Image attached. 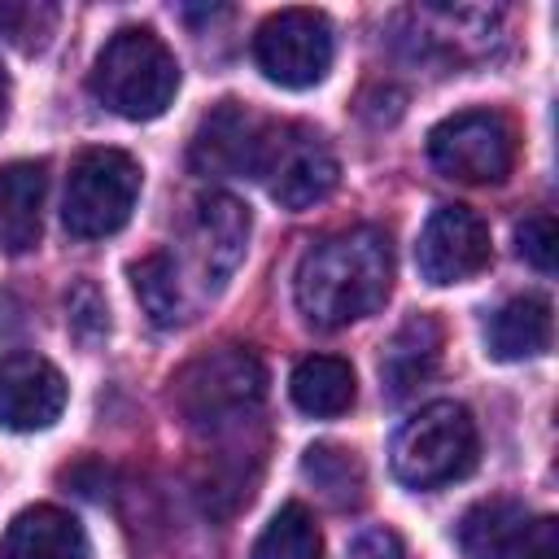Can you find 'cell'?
Returning a JSON list of instances; mask_svg holds the SVG:
<instances>
[{
	"mask_svg": "<svg viewBox=\"0 0 559 559\" xmlns=\"http://www.w3.org/2000/svg\"><path fill=\"white\" fill-rule=\"evenodd\" d=\"M502 559H559V524L550 515L524 520L520 533L507 542Z\"/></svg>",
	"mask_w": 559,
	"mask_h": 559,
	"instance_id": "cell-25",
	"label": "cell"
},
{
	"mask_svg": "<svg viewBox=\"0 0 559 559\" xmlns=\"http://www.w3.org/2000/svg\"><path fill=\"white\" fill-rule=\"evenodd\" d=\"M87 83H92V96L118 118L148 122L170 109L179 92V61L162 44V35H153L148 26H122L96 52Z\"/></svg>",
	"mask_w": 559,
	"mask_h": 559,
	"instance_id": "cell-2",
	"label": "cell"
},
{
	"mask_svg": "<svg viewBox=\"0 0 559 559\" xmlns=\"http://www.w3.org/2000/svg\"><path fill=\"white\" fill-rule=\"evenodd\" d=\"M9 92H13V87H9V74H4V66H0V122L9 118Z\"/></svg>",
	"mask_w": 559,
	"mask_h": 559,
	"instance_id": "cell-27",
	"label": "cell"
},
{
	"mask_svg": "<svg viewBox=\"0 0 559 559\" xmlns=\"http://www.w3.org/2000/svg\"><path fill=\"white\" fill-rule=\"evenodd\" d=\"M550 332H555V319H550V301L546 297H511L502 301L489 323H485V341H489V354L502 358V362H520V358H537L550 349Z\"/></svg>",
	"mask_w": 559,
	"mask_h": 559,
	"instance_id": "cell-16",
	"label": "cell"
},
{
	"mask_svg": "<svg viewBox=\"0 0 559 559\" xmlns=\"http://www.w3.org/2000/svg\"><path fill=\"white\" fill-rule=\"evenodd\" d=\"M524 520H528V511L515 498H485V502L467 507V515L459 520L463 559H502L507 542L520 533Z\"/></svg>",
	"mask_w": 559,
	"mask_h": 559,
	"instance_id": "cell-18",
	"label": "cell"
},
{
	"mask_svg": "<svg viewBox=\"0 0 559 559\" xmlns=\"http://www.w3.org/2000/svg\"><path fill=\"white\" fill-rule=\"evenodd\" d=\"M345 559H406V555H402V542L389 528H367V533L354 537Z\"/></svg>",
	"mask_w": 559,
	"mask_h": 559,
	"instance_id": "cell-26",
	"label": "cell"
},
{
	"mask_svg": "<svg viewBox=\"0 0 559 559\" xmlns=\"http://www.w3.org/2000/svg\"><path fill=\"white\" fill-rule=\"evenodd\" d=\"M140 197V162L122 148H83L66 179L61 223L79 240H100L127 227Z\"/></svg>",
	"mask_w": 559,
	"mask_h": 559,
	"instance_id": "cell-5",
	"label": "cell"
},
{
	"mask_svg": "<svg viewBox=\"0 0 559 559\" xmlns=\"http://www.w3.org/2000/svg\"><path fill=\"white\" fill-rule=\"evenodd\" d=\"M131 288L144 306V314L157 328H179L188 319V301H183V280L170 253H144L140 262H131Z\"/></svg>",
	"mask_w": 559,
	"mask_h": 559,
	"instance_id": "cell-19",
	"label": "cell"
},
{
	"mask_svg": "<svg viewBox=\"0 0 559 559\" xmlns=\"http://www.w3.org/2000/svg\"><path fill=\"white\" fill-rule=\"evenodd\" d=\"M262 393H266V371L258 354L245 345L210 349L170 380V402L197 432H223L245 424L258 411Z\"/></svg>",
	"mask_w": 559,
	"mask_h": 559,
	"instance_id": "cell-3",
	"label": "cell"
},
{
	"mask_svg": "<svg viewBox=\"0 0 559 559\" xmlns=\"http://www.w3.org/2000/svg\"><path fill=\"white\" fill-rule=\"evenodd\" d=\"M0 559H92L83 524L61 507H26L0 537Z\"/></svg>",
	"mask_w": 559,
	"mask_h": 559,
	"instance_id": "cell-13",
	"label": "cell"
},
{
	"mask_svg": "<svg viewBox=\"0 0 559 559\" xmlns=\"http://www.w3.org/2000/svg\"><path fill=\"white\" fill-rule=\"evenodd\" d=\"M332 22L319 9H280L253 35L258 70L280 87H314L332 70Z\"/></svg>",
	"mask_w": 559,
	"mask_h": 559,
	"instance_id": "cell-8",
	"label": "cell"
},
{
	"mask_svg": "<svg viewBox=\"0 0 559 559\" xmlns=\"http://www.w3.org/2000/svg\"><path fill=\"white\" fill-rule=\"evenodd\" d=\"M301 476L332 502V507H358L362 502V463L354 450L336 441H319L301 454Z\"/></svg>",
	"mask_w": 559,
	"mask_h": 559,
	"instance_id": "cell-20",
	"label": "cell"
},
{
	"mask_svg": "<svg viewBox=\"0 0 559 559\" xmlns=\"http://www.w3.org/2000/svg\"><path fill=\"white\" fill-rule=\"evenodd\" d=\"M245 245H249V210L227 192L201 197L192 210V258L210 288L227 284V275L245 258Z\"/></svg>",
	"mask_w": 559,
	"mask_h": 559,
	"instance_id": "cell-12",
	"label": "cell"
},
{
	"mask_svg": "<svg viewBox=\"0 0 559 559\" xmlns=\"http://www.w3.org/2000/svg\"><path fill=\"white\" fill-rule=\"evenodd\" d=\"M66 411V376L39 354H9L0 362V428L39 432Z\"/></svg>",
	"mask_w": 559,
	"mask_h": 559,
	"instance_id": "cell-11",
	"label": "cell"
},
{
	"mask_svg": "<svg viewBox=\"0 0 559 559\" xmlns=\"http://www.w3.org/2000/svg\"><path fill=\"white\" fill-rule=\"evenodd\" d=\"M52 31H57V4H44V0H0V39L4 44L22 48V52H39Z\"/></svg>",
	"mask_w": 559,
	"mask_h": 559,
	"instance_id": "cell-22",
	"label": "cell"
},
{
	"mask_svg": "<svg viewBox=\"0 0 559 559\" xmlns=\"http://www.w3.org/2000/svg\"><path fill=\"white\" fill-rule=\"evenodd\" d=\"M393 288V249L380 227H349L306 249L297 262V310L314 328H345L384 306Z\"/></svg>",
	"mask_w": 559,
	"mask_h": 559,
	"instance_id": "cell-1",
	"label": "cell"
},
{
	"mask_svg": "<svg viewBox=\"0 0 559 559\" xmlns=\"http://www.w3.org/2000/svg\"><path fill=\"white\" fill-rule=\"evenodd\" d=\"M253 179H262L271 201H280L284 210H310L314 201L332 197V188L341 179V162L314 127L266 122Z\"/></svg>",
	"mask_w": 559,
	"mask_h": 559,
	"instance_id": "cell-6",
	"label": "cell"
},
{
	"mask_svg": "<svg viewBox=\"0 0 559 559\" xmlns=\"http://www.w3.org/2000/svg\"><path fill=\"white\" fill-rule=\"evenodd\" d=\"M253 559H323V533L314 515L301 502H284L253 542Z\"/></svg>",
	"mask_w": 559,
	"mask_h": 559,
	"instance_id": "cell-21",
	"label": "cell"
},
{
	"mask_svg": "<svg viewBox=\"0 0 559 559\" xmlns=\"http://www.w3.org/2000/svg\"><path fill=\"white\" fill-rule=\"evenodd\" d=\"M555 245H559V236H555V214L550 210H533L528 218L515 223V249L537 271H555Z\"/></svg>",
	"mask_w": 559,
	"mask_h": 559,
	"instance_id": "cell-24",
	"label": "cell"
},
{
	"mask_svg": "<svg viewBox=\"0 0 559 559\" xmlns=\"http://www.w3.org/2000/svg\"><path fill=\"white\" fill-rule=\"evenodd\" d=\"M66 323H70V332L83 345H92V341H100L109 332V310H105V297H100V288L92 280H74L70 284V293H66Z\"/></svg>",
	"mask_w": 559,
	"mask_h": 559,
	"instance_id": "cell-23",
	"label": "cell"
},
{
	"mask_svg": "<svg viewBox=\"0 0 559 559\" xmlns=\"http://www.w3.org/2000/svg\"><path fill=\"white\" fill-rule=\"evenodd\" d=\"M288 393L293 402L306 411V415H319V419H332L341 411L354 406V367L336 354H310L293 367V380H288Z\"/></svg>",
	"mask_w": 559,
	"mask_h": 559,
	"instance_id": "cell-17",
	"label": "cell"
},
{
	"mask_svg": "<svg viewBox=\"0 0 559 559\" xmlns=\"http://www.w3.org/2000/svg\"><path fill=\"white\" fill-rule=\"evenodd\" d=\"M515 127L498 109H463L428 131V162L463 183H502L515 166Z\"/></svg>",
	"mask_w": 559,
	"mask_h": 559,
	"instance_id": "cell-7",
	"label": "cell"
},
{
	"mask_svg": "<svg viewBox=\"0 0 559 559\" xmlns=\"http://www.w3.org/2000/svg\"><path fill=\"white\" fill-rule=\"evenodd\" d=\"M489 223L467 205H437L415 245L419 275L437 288L480 275L489 266Z\"/></svg>",
	"mask_w": 559,
	"mask_h": 559,
	"instance_id": "cell-9",
	"label": "cell"
},
{
	"mask_svg": "<svg viewBox=\"0 0 559 559\" xmlns=\"http://www.w3.org/2000/svg\"><path fill=\"white\" fill-rule=\"evenodd\" d=\"M262 135H266V118H258L240 100H223L197 122L188 166L197 175H253Z\"/></svg>",
	"mask_w": 559,
	"mask_h": 559,
	"instance_id": "cell-10",
	"label": "cell"
},
{
	"mask_svg": "<svg viewBox=\"0 0 559 559\" xmlns=\"http://www.w3.org/2000/svg\"><path fill=\"white\" fill-rule=\"evenodd\" d=\"M441 362V323L432 314H411L380 354V380L389 402L411 397Z\"/></svg>",
	"mask_w": 559,
	"mask_h": 559,
	"instance_id": "cell-14",
	"label": "cell"
},
{
	"mask_svg": "<svg viewBox=\"0 0 559 559\" xmlns=\"http://www.w3.org/2000/svg\"><path fill=\"white\" fill-rule=\"evenodd\" d=\"M476 454L480 437L472 411L463 402H428L397 428L389 467L411 489H441L463 480L476 467Z\"/></svg>",
	"mask_w": 559,
	"mask_h": 559,
	"instance_id": "cell-4",
	"label": "cell"
},
{
	"mask_svg": "<svg viewBox=\"0 0 559 559\" xmlns=\"http://www.w3.org/2000/svg\"><path fill=\"white\" fill-rule=\"evenodd\" d=\"M48 192L44 162H9L0 166V249L31 253L39 245V214Z\"/></svg>",
	"mask_w": 559,
	"mask_h": 559,
	"instance_id": "cell-15",
	"label": "cell"
}]
</instances>
